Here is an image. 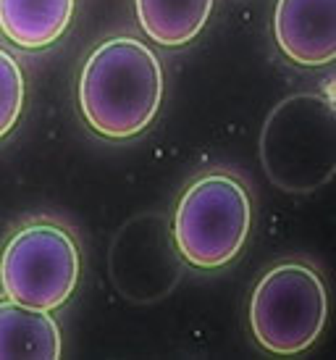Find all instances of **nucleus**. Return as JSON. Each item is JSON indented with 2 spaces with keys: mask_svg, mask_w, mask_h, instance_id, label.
<instances>
[{
  "mask_svg": "<svg viewBox=\"0 0 336 360\" xmlns=\"http://www.w3.org/2000/svg\"><path fill=\"white\" fill-rule=\"evenodd\" d=\"M163 101V69L142 40L113 37L89 53L79 77V108L87 127L105 140L145 131Z\"/></svg>",
  "mask_w": 336,
  "mask_h": 360,
  "instance_id": "f257e3e1",
  "label": "nucleus"
},
{
  "mask_svg": "<svg viewBox=\"0 0 336 360\" xmlns=\"http://www.w3.org/2000/svg\"><path fill=\"white\" fill-rule=\"evenodd\" d=\"M252 229V200L239 176L208 171L189 184L174 213V240L195 269H221L237 258Z\"/></svg>",
  "mask_w": 336,
  "mask_h": 360,
  "instance_id": "f03ea898",
  "label": "nucleus"
},
{
  "mask_svg": "<svg viewBox=\"0 0 336 360\" xmlns=\"http://www.w3.org/2000/svg\"><path fill=\"white\" fill-rule=\"evenodd\" d=\"M326 313L321 274L302 260H281L257 281L250 300V326L263 350L297 355L316 345Z\"/></svg>",
  "mask_w": 336,
  "mask_h": 360,
  "instance_id": "7ed1b4c3",
  "label": "nucleus"
},
{
  "mask_svg": "<svg viewBox=\"0 0 336 360\" xmlns=\"http://www.w3.org/2000/svg\"><path fill=\"white\" fill-rule=\"evenodd\" d=\"M79 281V250L66 226L34 219L11 234L0 255V290L13 302L56 310Z\"/></svg>",
  "mask_w": 336,
  "mask_h": 360,
  "instance_id": "20e7f679",
  "label": "nucleus"
},
{
  "mask_svg": "<svg viewBox=\"0 0 336 360\" xmlns=\"http://www.w3.org/2000/svg\"><path fill=\"white\" fill-rule=\"evenodd\" d=\"M273 34L299 66H326L336 56V0H278Z\"/></svg>",
  "mask_w": 336,
  "mask_h": 360,
  "instance_id": "39448f33",
  "label": "nucleus"
},
{
  "mask_svg": "<svg viewBox=\"0 0 336 360\" xmlns=\"http://www.w3.org/2000/svg\"><path fill=\"white\" fill-rule=\"evenodd\" d=\"M60 331L50 310L0 300V360H58Z\"/></svg>",
  "mask_w": 336,
  "mask_h": 360,
  "instance_id": "423d86ee",
  "label": "nucleus"
},
{
  "mask_svg": "<svg viewBox=\"0 0 336 360\" xmlns=\"http://www.w3.org/2000/svg\"><path fill=\"white\" fill-rule=\"evenodd\" d=\"M74 0H0V32L24 51H42L69 30Z\"/></svg>",
  "mask_w": 336,
  "mask_h": 360,
  "instance_id": "0eeeda50",
  "label": "nucleus"
},
{
  "mask_svg": "<svg viewBox=\"0 0 336 360\" xmlns=\"http://www.w3.org/2000/svg\"><path fill=\"white\" fill-rule=\"evenodd\" d=\"M216 0H134L139 27L163 48H181L205 30Z\"/></svg>",
  "mask_w": 336,
  "mask_h": 360,
  "instance_id": "6e6552de",
  "label": "nucleus"
},
{
  "mask_svg": "<svg viewBox=\"0 0 336 360\" xmlns=\"http://www.w3.org/2000/svg\"><path fill=\"white\" fill-rule=\"evenodd\" d=\"M24 71L19 60L6 48H0V140L8 137L24 110Z\"/></svg>",
  "mask_w": 336,
  "mask_h": 360,
  "instance_id": "1a4fd4ad",
  "label": "nucleus"
}]
</instances>
